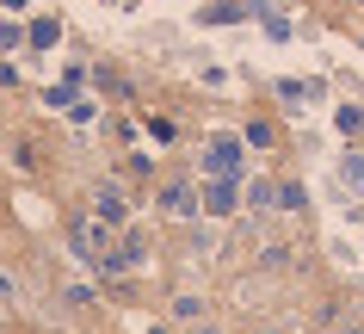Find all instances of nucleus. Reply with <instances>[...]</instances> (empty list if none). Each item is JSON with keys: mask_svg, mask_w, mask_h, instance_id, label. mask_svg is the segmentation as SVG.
I'll use <instances>...</instances> for the list:
<instances>
[{"mask_svg": "<svg viewBox=\"0 0 364 334\" xmlns=\"http://www.w3.org/2000/svg\"><path fill=\"white\" fill-rule=\"evenodd\" d=\"M204 167H210L216 179H235V174H241V142H235V137H210V149H204Z\"/></svg>", "mask_w": 364, "mask_h": 334, "instance_id": "nucleus-1", "label": "nucleus"}, {"mask_svg": "<svg viewBox=\"0 0 364 334\" xmlns=\"http://www.w3.org/2000/svg\"><path fill=\"white\" fill-rule=\"evenodd\" d=\"M161 211L167 216H198V192L192 186H167V192H161Z\"/></svg>", "mask_w": 364, "mask_h": 334, "instance_id": "nucleus-2", "label": "nucleus"}, {"mask_svg": "<svg viewBox=\"0 0 364 334\" xmlns=\"http://www.w3.org/2000/svg\"><path fill=\"white\" fill-rule=\"evenodd\" d=\"M204 211H210V216H229L235 211V179H216L210 192H204Z\"/></svg>", "mask_w": 364, "mask_h": 334, "instance_id": "nucleus-3", "label": "nucleus"}, {"mask_svg": "<svg viewBox=\"0 0 364 334\" xmlns=\"http://www.w3.org/2000/svg\"><path fill=\"white\" fill-rule=\"evenodd\" d=\"M99 216H105V223H124V216H130V211H124V198H117L112 186L99 192Z\"/></svg>", "mask_w": 364, "mask_h": 334, "instance_id": "nucleus-4", "label": "nucleus"}, {"mask_svg": "<svg viewBox=\"0 0 364 334\" xmlns=\"http://www.w3.org/2000/svg\"><path fill=\"white\" fill-rule=\"evenodd\" d=\"M340 179L352 186V192H364V155H346L340 161Z\"/></svg>", "mask_w": 364, "mask_h": 334, "instance_id": "nucleus-5", "label": "nucleus"}, {"mask_svg": "<svg viewBox=\"0 0 364 334\" xmlns=\"http://www.w3.org/2000/svg\"><path fill=\"white\" fill-rule=\"evenodd\" d=\"M56 38H62V25H56V19H38V25H31V43H38V50H50Z\"/></svg>", "mask_w": 364, "mask_h": 334, "instance_id": "nucleus-6", "label": "nucleus"}, {"mask_svg": "<svg viewBox=\"0 0 364 334\" xmlns=\"http://www.w3.org/2000/svg\"><path fill=\"white\" fill-rule=\"evenodd\" d=\"M340 130H346V137H358V130H364V112H358V105H340Z\"/></svg>", "mask_w": 364, "mask_h": 334, "instance_id": "nucleus-7", "label": "nucleus"}, {"mask_svg": "<svg viewBox=\"0 0 364 334\" xmlns=\"http://www.w3.org/2000/svg\"><path fill=\"white\" fill-rule=\"evenodd\" d=\"M204 334H216V328H204Z\"/></svg>", "mask_w": 364, "mask_h": 334, "instance_id": "nucleus-8", "label": "nucleus"}]
</instances>
